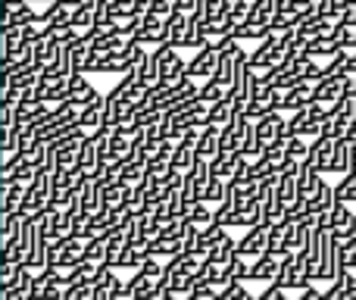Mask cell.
<instances>
[{
  "mask_svg": "<svg viewBox=\"0 0 356 300\" xmlns=\"http://www.w3.org/2000/svg\"><path fill=\"white\" fill-rule=\"evenodd\" d=\"M19 3H25V0H3V6H6V10H16Z\"/></svg>",
  "mask_w": 356,
  "mask_h": 300,
  "instance_id": "obj_47",
  "label": "cell"
},
{
  "mask_svg": "<svg viewBox=\"0 0 356 300\" xmlns=\"http://www.w3.org/2000/svg\"><path fill=\"white\" fill-rule=\"evenodd\" d=\"M29 3H31V0H29ZM47 3H54V0H47Z\"/></svg>",
  "mask_w": 356,
  "mask_h": 300,
  "instance_id": "obj_50",
  "label": "cell"
},
{
  "mask_svg": "<svg viewBox=\"0 0 356 300\" xmlns=\"http://www.w3.org/2000/svg\"><path fill=\"white\" fill-rule=\"evenodd\" d=\"M150 251H154V257H166V260H172V257H178V253H184V247H181V241L154 238V241H150Z\"/></svg>",
  "mask_w": 356,
  "mask_h": 300,
  "instance_id": "obj_36",
  "label": "cell"
},
{
  "mask_svg": "<svg viewBox=\"0 0 356 300\" xmlns=\"http://www.w3.org/2000/svg\"><path fill=\"white\" fill-rule=\"evenodd\" d=\"M131 300H147V297H131Z\"/></svg>",
  "mask_w": 356,
  "mask_h": 300,
  "instance_id": "obj_49",
  "label": "cell"
},
{
  "mask_svg": "<svg viewBox=\"0 0 356 300\" xmlns=\"http://www.w3.org/2000/svg\"><path fill=\"white\" fill-rule=\"evenodd\" d=\"M150 16H156V19L175 16V0H150Z\"/></svg>",
  "mask_w": 356,
  "mask_h": 300,
  "instance_id": "obj_42",
  "label": "cell"
},
{
  "mask_svg": "<svg viewBox=\"0 0 356 300\" xmlns=\"http://www.w3.org/2000/svg\"><path fill=\"white\" fill-rule=\"evenodd\" d=\"M94 19H97V0H85V3H81L79 10H75L72 25L81 31V35H85V31L94 25Z\"/></svg>",
  "mask_w": 356,
  "mask_h": 300,
  "instance_id": "obj_31",
  "label": "cell"
},
{
  "mask_svg": "<svg viewBox=\"0 0 356 300\" xmlns=\"http://www.w3.org/2000/svg\"><path fill=\"white\" fill-rule=\"evenodd\" d=\"M29 294H31V300H63L66 297V288H60V285H56L54 278H47L44 272H35V282H31Z\"/></svg>",
  "mask_w": 356,
  "mask_h": 300,
  "instance_id": "obj_14",
  "label": "cell"
},
{
  "mask_svg": "<svg viewBox=\"0 0 356 300\" xmlns=\"http://www.w3.org/2000/svg\"><path fill=\"white\" fill-rule=\"evenodd\" d=\"M41 19V13L35 10V6L25 0V3H19L16 10H6V19H3V29L6 25H19V29H25V25H31V22H38Z\"/></svg>",
  "mask_w": 356,
  "mask_h": 300,
  "instance_id": "obj_23",
  "label": "cell"
},
{
  "mask_svg": "<svg viewBox=\"0 0 356 300\" xmlns=\"http://www.w3.org/2000/svg\"><path fill=\"white\" fill-rule=\"evenodd\" d=\"M288 157H291V153H288V141L269 144V148H266V153H263V159H266V163H269L275 172H282V166L288 163Z\"/></svg>",
  "mask_w": 356,
  "mask_h": 300,
  "instance_id": "obj_32",
  "label": "cell"
},
{
  "mask_svg": "<svg viewBox=\"0 0 356 300\" xmlns=\"http://www.w3.org/2000/svg\"><path fill=\"white\" fill-rule=\"evenodd\" d=\"M353 97H356V75H353Z\"/></svg>",
  "mask_w": 356,
  "mask_h": 300,
  "instance_id": "obj_48",
  "label": "cell"
},
{
  "mask_svg": "<svg viewBox=\"0 0 356 300\" xmlns=\"http://www.w3.org/2000/svg\"><path fill=\"white\" fill-rule=\"evenodd\" d=\"M47 113H50V106L44 104V100H38V94H35V91L22 94V97H19V104H16V116H19V123H38V119L47 116Z\"/></svg>",
  "mask_w": 356,
  "mask_h": 300,
  "instance_id": "obj_12",
  "label": "cell"
},
{
  "mask_svg": "<svg viewBox=\"0 0 356 300\" xmlns=\"http://www.w3.org/2000/svg\"><path fill=\"white\" fill-rule=\"evenodd\" d=\"M19 276H22V266L3 263V269H0V291L16 288V285H19Z\"/></svg>",
  "mask_w": 356,
  "mask_h": 300,
  "instance_id": "obj_40",
  "label": "cell"
},
{
  "mask_svg": "<svg viewBox=\"0 0 356 300\" xmlns=\"http://www.w3.org/2000/svg\"><path fill=\"white\" fill-rule=\"evenodd\" d=\"M297 197H300V188H297V175H278V200L291 207Z\"/></svg>",
  "mask_w": 356,
  "mask_h": 300,
  "instance_id": "obj_34",
  "label": "cell"
},
{
  "mask_svg": "<svg viewBox=\"0 0 356 300\" xmlns=\"http://www.w3.org/2000/svg\"><path fill=\"white\" fill-rule=\"evenodd\" d=\"M104 94L97 91V88L91 85V81L85 79V72H75V75H69V100H75V104L85 110V106H91L94 100H100Z\"/></svg>",
  "mask_w": 356,
  "mask_h": 300,
  "instance_id": "obj_8",
  "label": "cell"
},
{
  "mask_svg": "<svg viewBox=\"0 0 356 300\" xmlns=\"http://www.w3.org/2000/svg\"><path fill=\"white\" fill-rule=\"evenodd\" d=\"M81 260H85V241L81 238L54 241L47 251V266H56V269H75Z\"/></svg>",
  "mask_w": 356,
  "mask_h": 300,
  "instance_id": "obj_2",
  "label": "cell"
},
{
  "mask_svg": "<svg viewBox=\"0 0 356 300\" xmlns=\"http://www.w3.org/2000/svg\"><path fill=\"white\" fill-rule=\"evenodd\" d=\"M22 44H25L22 29H19V25H6L3 29V63H10L13 56L22 50Z\"/></svg>",
  "mask_w": 356,
  "mask_h": 300,
  "instance_id": "obj_28",
  "label": "cell"
},
{
  "mask_svg": "<svg viewBox=\"0 0 356 300\" xmlns=\"http://www.w3.org/2000/svg\"><path fill=\"white\" fill-rule=\"evenodd\" d=\"M63 300H94V285H88V282L72 285V288H66V297Z\"/></svg>",
  "mask_w": 356,
  "mask_h": 300,
  "instance_id": "obj_41",
  "label": "cell"
},
{
  "mask_svg": "<svg viewBox=\"0 0 356 300\" xmlns=\"http://www.w3.org/2000/svg\"><path fill=\"white\" fill-rule=\"evenodd\" d=\"M297 300H325V291H319L316 285H309V288L300 291V297H297Z\"/></svg>",
  "mask_w": 356,
  "mask_h": 300,
  "instance_id": "obj_46",
  "label": "cell"
},
{
  "mask_svg": "<svg viewBox=\"0 0 356 300\" xmlns=\"http://www.w3.org/2000/svg\"><path fill=\"white\" fill-rule=\"evenodd\" d=\"M79 150H81V141H66L60 148H54L56 169H79Z\"/></svg>",
  "mask_w": 356,
  "mask_h": 300,
  "instance_id": "obj_25",
  "label": "cell"
},
{
  "mask_svg": "<svg viewBox=\"0 0 356 300\" xmlns=\"http://www.w3.org/2000/svg\"><path fill=\"white\" fill-rule=\"evenodd\" d=\"M228 94H232V88H228L225 81H219V79H207V81L200 85V100H203L207 106H216L219 100H225Z\"/></svg>",
  "mask_w": 356,
  "mask_h": 300,
  "instance_id": "obj_27",
  "label": "cell"
},
{
  "mask_svg": "<svg viewBox=\"0 0 356 300\" xmlns=\"http://www.w3.org/2000/svg\"><path fill=\"white\" fill-rule=\"evenodd\" d=\"M257 300H288V291L278 288V285L272 282V285H266V291H263V294H259Z\"/></svg>",
  "mask_w": 356,
  "mask_h": 300,
  "instance_id": "obj_44",
  "label": "cell"
},
{
  "mask_svg": "<svg viewBox=\"0 0 356 300\" xmlns=\"http://www.w3.org/2000/svg\"><path fill=\"white\" fill-rule=\"evenodd\" d=\"M288 153L294 159H307L309 157V141H307V138H300V135H294L288 141Z\"/></svg>",
  "mask_w": 356,
  "mask_h": 300,
  "instance_id": "obj_43",
  "label": "cell"
},
{
  "mask_svg": "<svg viewBox=\"0 0 356 300\" xmlns=\"http://www.w3.org/2000/svg\"><path fill=\"white\" fill-rule=\"evenodd\" d=\"M228 197V182L225 178H219V175H213L207 182V191H203V200L207 203H222Z\"/></svg>",
  "mask_w": 356,
  "mask_h": 300,
  "instance_id": "obj_35",
  "label": "cell"
},
{
  "mask_svg": "<svg viewBox=\"0 0 356 300\" xmlns=\"http://www.w3.org/2000/svg\"><path fill=\"white\" fill-rule=\"evenodd\" d=\"M303 200H307V213L316 219V216L328 213V210L334 207V200H338V197H334V188H332V184L322 178L319 188H316V194H313V197H303Z\"/></svg>",
  "mask_w": 356,
  "mask_h": 300,
  "instance_id": "obj_13",
  "label": "cell"
},
{
  "mask_svg": "<svg viewBox=\"0 0 356 300\" xmlns=\"http://www.w3.org/2000/svg\"><path fill=\"white\" fill-rule=\"evenodd\" d=\"M334 197L338 200H356V175L353 172H347V175H341V182L334 184Z\"/></svg>",
  "mask_w": 356,
  "mask_h": 300,
  "instance_id": "obj_38",
  "label": "cell"
},
{
  "mask_svg": "<svg viewBox=\"0 0 356 300\" xmlns=\"http://www.w3.org/2000/svg\"><path fill=\"white\" fill-rule=\"evenodd\" d=\"M238 150H219L213 159H209V172L219 178H225V182H232L234 178V166H238Z\"/></svg>",
  "mask_w": 356,
  "mask_h": 300,
  "instance_id": "obj_17",
  "label": "cell"
},
{
  "mask_svg": "<svg viewBox=\"0 0 356 300\" xmlns=\"http://www.w3.org/2000/svg\"><path fill=\"white\" fill-rule=\"evenodd\" d=\"M85 260H91V263H106V238L85 241Z\"/></svg>",
  "mask_w": 356,
  "mask_h": 300,
  "instance_id": "obj_39",
  "label": "cell"
},
{
  "mask_svg": "<svg viewBox=\"0 0 356 300\" xmlns=\"http://www.w3.org/2000/svg\"><path fill=\"white\" fill-rule=\"evenodd\" d=\"M313 100H316V85L300 81V85H294L291 91H282V113H297L300 106L313 104Z\"/></svg>",
  "mask_w": 356,
  "mask_h": 300,
  "instance_id": "obj_11",
  "label": "cell"
},
{
  "mask_svg": "<svg viewBox=\"0 0 356 300\" xmlns=\"http://www.w3.org/2000/svg\"><path fill=\"white\" fill-rule=\"evenodd\" d=\"M269 251V226L266 222H259V226L247 228V235L238 241V257H247V260H257L263 257V253Z\"/></svg>",
  "mask_w": 356,
  "mask_h": 300,
  "instance_id": "obj_6",
  "label": "cell"
},
{
  "mask_svg": "<svg viewBox=\"0 0 356 300\" xmlns=\"http://www.w3.org/2000/svg\"><path fill=\"white\" fill-rule=\"evenodd\" d=\"M234 257H238V241H234L232 235H225V238H222L216 247H209V253H207V260L222 263V266H232Z\"/></svg>",
  "mask_w": 356,
  "mask_h": 300,
  "instance_id": "obj_24",
  "label": "cell"
},
{
  "mask_svg": "<svg viewBox=\"0 0 356 300\" xmlns=\"http://www.w3.org/2000/svg\"><path fill=\"white\" fill-rule=\"evenodd\" d=\"M309 56H313V60H334V56H341L338 38L334 35L313 38V41H309Z\"/></svg>",
  "mask_w": 356,
  "mask_h": 300,
  "instance_id": "obj_21",
  "label": "cell"
},
{
  "mask_svg": "<svg viewBox=\"0 0 356 300\" xmlns=\"http://www.w3.org/2000/svg\"><path fill=\"white\" fill-rule=\"evenodd\" d=\"M250 266L253 263H247V257H234L232 266H228V282H232V285H244L247 278H250Z\"/></svg>",
  "mask_w": 356,
  "mask_h": 300,
  "instance_id": "obj_37",
  "label": "cell"
},
{
  "mask_svg": "<svg viewBox=\"0 0 356 300\" xmlns=\"http://www.w3.org/2000/svg\"><path fill=\"white\" fill-rule=\"evenodd\" d=\"M241 113H244V110H241V106L234 104V97L228 94L225 100H219V104L209 110V125H219V129H225V125H232L234 119L241 116Z\"/></svg>",
  "mask_w": 356,
  "mask_h": 300,
  "instance_id": "obj_15",
  "label": "cell"
},
{
  "mask_svg": "<svg viewBox=\"0 0 356 300\" xmlns=\"http://www.w3.org/2000/svg\"><path fill=\"white\" fill-rule=\"evenodd\" d=\"M334 150H338V141L334 138H316V141H309V159L316 163V169L322 172V175H328L332 172V159H334Z\"/></svg>",
  "mask_w": 356,
  "mask_h": 300,
  "instance_id": "obj_9",
  "label": "cell"
},
{
  "mask_svg": "<svg viewBox=\"0 0 356 300\" xmlns=\"http://www.w3.org/2000/svg\"><path fill=\"white\" fill-rule=\"evenodd\" d=\"M131 191H135V188H129V184H122V182L106 184V188H104V207H106V210L125 207V203L131 200Z\"/></svg>",
  "mask_w": 356,
  "mask_h": 300,
  "instance_id": "obj_26",
  "label": "cell"
},
{
  "mask_svg": "<svg viewBox=\"0 0 356 300\" xmlns=\"http://www.w3.org/2000/svg\"><path fill=\"white\" fill-rule=\"evenodd\" d=\"M275 285L284 291H303L309 288L307 282V269H303V257L300 253H288V257H282V269H278L275 276Z\"/></svg>",
  "mask_w": 356,
  "mask_h": 300,
  "instance_id": "obj_4",
  "label": "cell"
},
{
  "mask_svg": "<svg viewBox=\"0 0 356 300\" xmlns=\"http://www.w3.org/2000/svg\"><path fill=\"white\" fill-rule=\"evenodd\" d=\"M203 0H175V13H184V16H194L200 10Z\"/></svg>",
  "mask_w": 356,
  "mask_h": 300,
  "instance_id": "obj_45",
  "label": "cell"
},
{
  "mask_svg": "<svg viewBox=\"0 0 356 300\" xmlns=\"http://www.w3.org/2000/svg\"><path fill=\"white\" fill-rule=\"evenodd\" d=\"M288 63V50H284V41L282 35H269L266 41H259V47L250 54V66L253 72H272V69L284 66Z\"/></svg>",
  "mask_w": 356,
  "mask_h": 300,
  "instance_id": "obj_1",
  "label": "cell"
},
{
  "mask_svg": "<svg viewBox=\"0 0 356 300\" xmlns=\"http://www.w3.org/2000/svg\"><path fill=\"white\" fill-rule=\"evenodd\" d=\"M269 113H282V91L266 85V81H257V91H253V100L244 116L250 119V123H259V119L269 116Z\"/></svg>",
  "mask_w": 356,
  "mask_h": 300,
  "instance_id": "obj_3",
  "label": "cell"
},
{
  "mask_svg": "<svg viewBox=\"0 0 356 300\" xmlns=\"http://www.w3.org/2000/svg\"><path fill=\"white\" fill-rule=\"evenodd\" d=\"M169 38V29H166V19H156V16H144L141 19V29H138L135 41L144 44V47H160V44H166Z\"/></svg>",
  "mask_w": 356,
  "mask_h": 300,
  "instance_id": "obj_7",
  "label": "cell"
},
{
  "mask_svg": "<svg viewBox=\"0 0 356 300\" xmlns=\"http://www.w3.org/2000/svg\"><path fill=\"white\" fill-rule=\"evenodd\" d=\"M241 153H244L247 159H259L266 153V144H263V138H259V132H257V123H250V129H247L244 144H241Z\"/></svg>",
  "mask_w": 356,
  "mask_h": 300,
  "instance_id": "obj_29",
  "label": "cell"
},
{
  "mask_svg": "<svg viewBox=\"0 0 356 300\" xmlns=\"http://www.w3.org/2000/svg\"><path fill=\"white\" fill-rule=\"evenodd\" d=\"M278 269H282V257H278V253H269V251H266L263 257L253 260V266H250V282L272 285V282H275V276H278Z\"/></svg>",
  "mask_w": 356,
  "mask_h": 300,
  "instance_id": "obj_10",
  "label": "cell"
},
{
  "mask_svg": "<svg viewBox=\"0 0 356 300\" xmlns=\"http://www.w3.org/2000/svg\"><path fill=\"white\" fill-rule=\"evenodd\" d=\"M219 300H222V297H219Z\"/></svg>",
  "mask_w": 356,
  "mask_h": 300,
  "instance_id": "obj_52",
  "label": "cell"
},
{
  "mask_svg": "<svg viewBox=\"0 0 356 300\" xmlns=\"http://www.w3.org/2000/svg\"><path fill=\"white\" fill-rule=\"evenodd\" d=\"M197 150H200V157H203V159H213L216 153L222 150V129H219V125H207V129L200 132Z\"/></svg>",
  "mask_w": 356,
  "mask_h": 300,
  "instance_id": "obj_22",
  "label": "cell"
},
{
  "mask_svg": "<svg viewBox=\"0 0 356 300\" xmlns=\"http://www.w3.org/2000/svg\"><path fill=\"white\" fill-rule=\"evenodd\" d=\"M350 169H353V138H341L338 150H334V159H332V172H328V175H347Z\"/></svg>",
  "mask_w": 356,
  "mask_h": 300,
  "instance_id": "obj_18",
  "label": "cell"
},
{
  "mask_svg": "<svg viewBox=\"0 0 356 300\" xmlns=\"http://www.w3.org/2000/svg\"><path fill=\"white\" fill-rule=\"evenodd\" d=\"M216 66H219V44H207V47L194 50V56L188 60V75L191 79H213L216 75Z\"/></svg>",
  "mask_w": 356,
  "mask_h": 300,
  "instance_id": "obj_5",
  "label": "cell"
},
{
  "mask_svg": "<svg viewBox=\"0 0 356 300\" xmlns=\"http://www.w3.org/2000/svg\"><path fill=\"white\" fill-rule=\"evenodd\" d=\"M250 300H257V297H250Z\"/></svg>",
  "mask_w": 356,
  "mask_h": 300,
  "instance_id": "obj_51",
  "label": "cell"
},
{
  "mask_svg": "<svg viewBox=\"0 0 356 300\" xmlns=\"http://www.w3.org/2000/svg\"><path fill=\"white\" fill-rule=\"evenodd\" d=\"M50 38L56 44H63V47H69V44H75L81 38V31L72 22H60V25H50Z\"/></svg>",
  "mask_w": 356,
  "mask_h": 300,
  "instance_id": "obj_33",
  "label": "cell"
},
{
  "mask_svg": "<svg viewBox=\"0 0 356 300\" xmlns=\"http://www.w3.org/2000/svg\"><path fill=\"white\" fill-rule=\"evenodd\" d=\"M166 29H169V44H175L178 50L188 47V31H191V16H184V13H175V16L166 19Z\"/></svg>",
  "mask_w": 356,
  "mask_h": 300,
  "instance_id": "obj_16",
  "label": "cell"
},
{
  "mask_svg": "<svg viewBox=\"0 0 356 300\" xmlns=\"http://www.w3.org/2000/svg\"><path fill=\"white\" fill-rule=\"evenodd\" d=\"M104 119H106V94L100 100H94L91 106H85V110H81L79 125H85L88 135H91V132H97L100 125H104Z\"/></svg>",
  "mask_w": 356,
  "mask_h": 300,
  "instance_id": "obj_20",
  "label": "cell"
},
{
  "mask_svg": "<svg viewBox=\"0 0 356 300\" xmlns=\"http://www.w3.org/2000/svg\"><path fill=\"white\" fill-rule=\"evenodd\" d=\"M288 232H291V222H275V226H269V253H278V257H284V244H288Z\"/></svg>",
  "mask_w": 356,
  "mask_h": 300,
  "instance_id": "obj_30",
  "label": "cell"
},
{
  "mask_svg": "<svg viewBox=\"0 0 356 300\" xmlns=\"http://www.w3.org/2000/svg\"><path fill=\"white\" fill-rule=\"evenodd\" d=\"M75 10L79 6L72 3V0H54V3H47V10L41 13V19L47 25H60V22H72V16H75Z\"/></svg>",
  "mask_w": 356,
  "mask_h": 300,
  "instance_id": "obj_19",
  "label": "cell"
}]
</instances>
